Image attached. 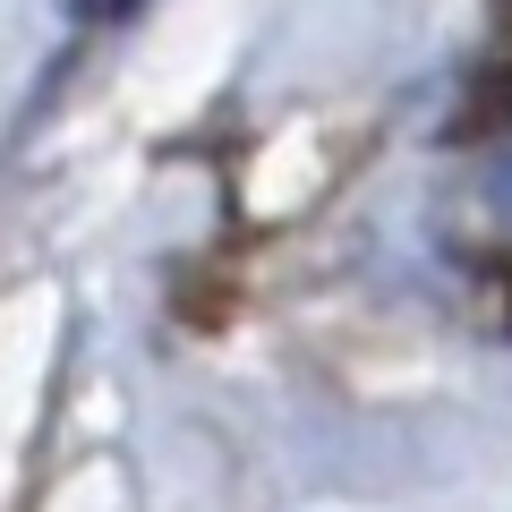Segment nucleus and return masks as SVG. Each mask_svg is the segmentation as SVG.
<instances>
[{"label": "nucleus", "mask_w": 512, "mask_h": 512, "mask_svg": "<svg viewBox=\"0 0 512 512\" xmlns=\"http://www.w3.org/2000/svg\"><path fill=\"white\" fill-rule=\"evenodd\" d=\"M69 9H77L86 26H120V18H137L146 0H69Z\"/></svg>", "instance_id": "obj_1"}, {"label": "nucleus", "mask_w": 512, "mask_h": 512, "mask_svg": "<svg viewBox=\"0 0 512 512\" xmlns=\"http://www.w3.org/2000/svg\"><path fill=\"white\" fill-rule=\"evenodd\" d=\"M487 205H495V214L512 222V146L495 154V171H487Z\"/></svg>", "instance_id": "obj_2"}]
</instances>
